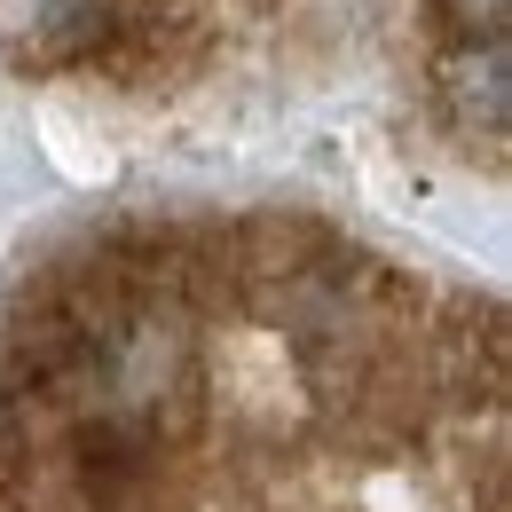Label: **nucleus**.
I'll return each mask as SVG.
<instances>
[{
  "label": "nucleus",
  "instance_id": "nucleus-1",
  "mask_svg": "<svg viewBox=\"0 0 512 512\" xmlns=\"http://www.w3.org/2000/svg\"><path fill=\"white\" fill-rule=\"evenodd\" d=\"M0 512H505V308L308 213H158L0 300Z\"/></svg>",
  "mask_w": 512,
  "mask_h": 512
},
{
  "label": "nucleus",
  "instance_id": "nucleus-2",
  "mask_svg": "<svg viewBox=\"0 0 512 512\" xmlns=\"http://www.w3.org/2000/svg\"><path fill=\"white\" fill-rule=\"evenodd\" d=\"M426 79H434V119L449 127V142L497 166L512 111L505 0H426Z\"/></svg>",
  "mask_w": 512,
  "mask_h": 512
}]
</instances>
